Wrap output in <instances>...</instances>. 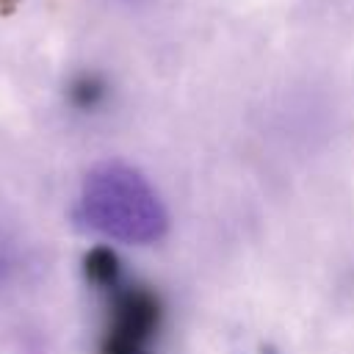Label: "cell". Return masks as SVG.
I'll return each mask as SVG.
<instances>
[{"instance_id": "6da1fadb", "label": "cell", "mask_w": 354, "mask_h": 354, "mask_svg": "<svg viewBox=\"0 0 354 354\" xmlns=\"http://www.w3.org/2000/svg\"><path fill=\"white\" fill-rule=\"evenodd\" d=\"M77 221L119 243H155L166 232V210L155 188L127 163L105 160L88 169L77 194Z\"/></svg>"}, {"instance_id": "7a4b0ae2", "label": "cell", "mask_w": 354, "mask_h": 354, "mask_svg": "<svg viewBox=\"0 0 354 354\" xmlns=\"http://www.w3.org/2000/svg\"><path fill=\"white\" fill-rule=\"evenodd\" d=\"M108 296V324L100 354H149V340L160 326V301L144 285H116L102 290Z\"/></svg>"}, {"instance_id": "3957f363", "label": "cell", "mask_w": 354, "mask_h": 354, "mask_svg": "<svg viewBox=\"0 0 354 354\" xmlns=\"http://www.w3.org/2000/svg\"><path fill=\"white\" fill-rule=\"evenodd\" d=\"M83 271H86V279L97 290H105L122 279V263L111 246H94L83 257Z\"/></svg>"}, {"instance_id": "277c9868", "label": "cell", "mask_w": 354, "mask_h": 354, "mask_svg": "<svg viewBox=\"0 0 354 354\" xmlns=\"http://www.w3.org/2000/svg\"><path fill=\"white\" fill-rule=\"evenodd\" d=\"M69 100H72V105L91 111L105 100V83L97 75H80L69 86Z\"/></svg>"}]
</instances>
